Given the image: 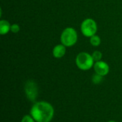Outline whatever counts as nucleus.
Instances as JSON below:
<instances>
[{"label": "nucleus", "instance_id": "10", "mask_svg": "<svg viewBox=\"0 0 122 122\" xmlns=\"http://www.w3.org/2000/svg\"><path fill=\"white\" fill-rule=\"evenodd\" d=\"M92 57H93L95 62L101 61V59L102 58V53L99 51H95L92 54Z\"/></svg>", "mask_w": 122, "mask_h": 122}, {"label": "nucleus", "instance_id": "9", "mask_svg": "<svg viewBox=\"0 0 122 122\" xmlns=\"http://www.w3.org/2000/svg\"><path fill=\"white\" fill-rule=\"evenodd\" d=\"M89 41H90V44L94 46H98L101 44V39L99 36L96 34L90 37Z\"/></svg>", "mask_w": 122, "mask_h": 122}, {"label": "nucleus", "instance_id": "14", "mask_svg": "<svg viewBox=\"0 0 122 122\" xmlns=\"http://www.w3.org/2000/svg\"><path fill=\"white\" fill-rule=\"evenodd\" d=\"M115 122V121H109V122Z\"/></svg>", "mask_w": 122, "mask_h": 122}, {"label": "nucleus", "instance_id": "11", "mask_svg": "<svg viewBox=\"0 0 122 122\" xmlns=\"http://www.w3.org/2000/svg\"><path fill=\"white\" fill-rule=\"evenodd\" d=\"M21 122H36V121L33 119V117L29 114H26L24 116L21 120Z\"/></svg>", "mask_w": 122, "mask_h": 122}, {"label": "nucleus", "instance_id": "8", "mask_svg": "<svg viewBox=\"0 0 122 122\" xmlns=\"http://www.w3.org/2000/svg\"><path fill=\"white\" fill-rule=\"evenodd\" d=\"M9 31H11V24L6 20L1 19L0 21V34L1 35L6 34Z\"/></svg>", "mask_w": 122, "mask_h": 122}, {"label": "nucleus", "instance_id": "5", "mask_svg": "<svg viewBox=\"0 0 122 122\" xmlns=\"http://www.w3.org/2000/svg\"><path fill=\"white\" fill-rule=\"evenodd\" d=\"M26 97L30 101H35L38 96V86L35 81L29 80L26 81L24 86Z\"/></svg>", "mask_w": 122, "mask_h": 122}, {"label": "nucleus", "instance_id": "7", "mask_svg": "<svg viewBox=\"0 0 122 122\" xmlns=\"http://www.w3.org/2000/svg\"><path fill=\"white\" fill-rule=\"evenodd\" d=\"M52 54L53 56L56 59H60L63 57L66 54V46L62 44L56 45L53 49Z\"/></svg>", "mask_w": 122, "mask_h": 122}, {"label": "nucleus", "instance_id": "4", "mask_svg": "<svg viewBox=\"0 0 122 122\" xmlns=\"http://www.w3.org/2000/svg\"><path fill=\"white\" fill-rule=\"evenodd\" d=\"M81 31L84 36L92 37L97 31V24L94 19L91 18L86 19L81 24Z\"/></svg>", "mask_w": 122, "mask_h": 122}, {"label": "nucleus", "instance_id": "13", "mask_svg": "<svg viewBox=\"0 0 122 122\" xmlns=\"http://www.w3.org/2000/svg\"><path fill=\"white\" fill-rule=\"evenodd\" d=\"M20 30V26L17 24H13L11 25V31L12 33H18Z\"/></svg>", "mask_w": 122, "mask_h": 122}, {"label": "nucleus", "instance_id": "3", "mask_svg": "<svg viewBox=\"0 0 122 122\" xmlns=\"http://www.w3.org/2000/svg\"><path fill=\"white\" fill-rule=\"evenodd\" d=\"M78 39V35L76 31L72 27H66L64 29L61 34L60 40L61 43L65 46H74Z\"/></svg>", "mask_w": 122, "mask_h": 122}, {"label": "nucleus", "instance_id": "12", "mask_svg": "<svg viewBox=\"0 0 122 122\" xmlns=\"http://www.w3.org/2000/svg\"><path fill=\"white\" fill-rule=\"evenodd\" d=\"M102 76L97 74H95L94 76H93V78H92V81L94 83V84H99L102 80Z\"/></svg>", "mask_w": 122, "mask_h": 122}, {"label": "nucleus", "instance_id": "6", "mask_svg": "<svg viewBox=\"0 0 122 122\" xmlns=\"http://www.w3.org/2000/svg\"><path fill=\"white\" fill-rule=\"evenodd\" d=\"M94 69L96 74L102 76H107L109 72V66L107 62L101 60L94 63Z\"/></svg>", "mask_w": 122, "mask_h": 122}, {"label": "nucleus", "instance_id": "2", "mask_svg": "<svg viewBox=\"0 0 122 122\" xmlns=\"http://www.w3.org/2000/svg\"><path fill=\"white\" fill-rule=\"evenodd\" d=\"M94 60L92 55L87 52H80L76 57V64L82 71H88L94 65Z\"/></svg>", "mask_w": 122, "mask_h": 122}, {"label": "nucleus", "instance_id": "1", "mask_svg": "<svg viewBox=\"0 0 122 122\" xmlns=\"http://www.w3.org/2000/svg\"><path fill=\"white\" fill-rule=\"evenodd\" d=\"M30 115L36 122H50L54 116V109L47 102H36L31 108Z\"/></svg>", "mask_w": 122, "mask_h": 122}]
</instances>
